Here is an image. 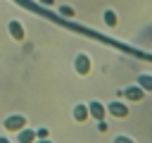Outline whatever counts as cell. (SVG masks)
<instances>
[{
  "label": "cell",
  "instance_id": "cell-1",
  "mask_svg": "<svg viewBox=\"0 0 152 143\" xmlns=\"http://www.w3.org/2000/svg\"><path fill=\"white\" fill-rule=\"evenodd\" d=\"M107 114H112L114 119H126V117L131 114V110H128L126 102H121V100H112V102H107Z\"/></svg>",
  "mask_w": 152,
  "mask_h": 143
},
{
  "label": "cell",
  "instance_id": "cell-2",
  "mask_svg": "<svg viewBox=\"0 0 152 143\" xmlns=\"http://www.w3.org/2000/svg\"><path fill=\"white\" fill-rule=\"evenodd\" d=\"M26 124H28V122H26L24 114H10V117H5V124H2V126H5V131H14V133H17V131H21Z\"/></svg>",
  "mask_w": 152,
  "mask_h": 143
},
{
  "label": "cell",
  "instance_id": "cell-3",
  "mask_svg": "<svg viewBox=\"0 0 152 143\" xmlns=\"http://www.w3.org/2000/svg\"><path fill=\"white\" fill-rule=\"evenodd\" d=\"M90 57L86 55V52H78L76 57H74V69H76V74H81V76H88L90 74Z\"/></svg>",
  "mask_w": 152,
  "mask_h": 143
},
{
  "label": "cell",
  "instance_id": "cell-4",
  "mask_svg": "<svg viewBox=\"0 0 152 143\" xmlns=\"http://www.w3.org/2000/svg\"><path fill=\"white\" fill-rule=\"evenodd\" d=\"M88 114H90V119H104V114H107V105L104 102H100V100H90L88 102Z\"/></svg>",
  "mask_w": 152,
  "mask_h": 143
},
{
  "label": "cell",
  "instance_id": "cell-5",
  "mask_svg": "<svg viewBox=\"0 0 152 143\" xmlns=\"http://www.w3.org/2000/svg\"><path fill=\"white\" fill-rule=\"evenodd\" d=\"M71 117H74L78 124L88 122V119H90V114H88V102H78V105H74V110H71Z\"/></svg>",
  "mask_w": 152,
  "mask_h": 143
},
{
  "label": "cell",
  "instance_id": "cell-6",
  "mask_svg": "<svg viewBox=\"0 0 152 143\" xmlns=\"http://www.w3.org/2000/svg\"><path fill=\"white\" fill-rule=\"evenodd\" d=\"M121 95H124V98H126L128 102H138V100H142L145 91H142V88H140V86L135 83V86H128V88H126V91H124Z\"/></svg>",
  "mask_w": 152,
  "mask_h": 143
},
{
  "label": "cell",
  "instance_id": "cell-7",
  "mask_svg": "<svg viewBox=\"0 0 152 143\" xmlns=\"http://www.w3.org/2000/svg\"><path fill=\"white\" fill-rule=\"evenodd\" d=\"M7 29H10V36H12L14 41H24V36H26V33H24V26H21L17 19H12V21L7 24Z\"/></svg>",
  "mask_w": 152,
  "mask_h": 143
},
{
  "label": "cell",
  "instance_id": "cell-8",
  "mask_svg": "<svg viewBox=\"0 0 152 143\" xmlns=\"http://www.w3.org/2000/svg\"><path fill=\"white\" fill-rule=\"evenodd\" d=\"M36 141V129L24 126L21 131H17V143H33Z\"/></svg>",
  "mask_w": 152,
  "mask_h": 143
},
{
  "label": "cell",
  "instance_id": "cell-9",
  "mask_svg": "<svg viewBox=\"0 0 152 143\" xmlns=\"http://www.w3.org/2000/svg\"><path fill=\"white\" fill-rule=\"evenodd\" d=\"M138 86H140L145 93H152V74H140V76H138Z\"/></svg>",
  "mask_w": 152,
  "mask_h": 143
},
{
  "label": "cell",
  "instance_id": "cell-10",
  "mask_svg": "<svg viewBox=\"0 0 152 143\" xmlns=\"http://www.w3.org/2000/svg\"><path fill=\"white\" fill-rule=\"evenodd\" d=\"M102 19H104V24H107L109 29H114V26L119 24V17H116V12H114V10H104Z\"/></svg>",
  "mask_w": 152,
  "mask_h": 143
},
{
  "label": "cell",
  "instance_id": "cell-11",
  "mask_svg": "<svg viewBox=\"0 0 152 143\" xmlns=\"http://www.w3.org/2000/svg\"><path fill=\"white\" fill-rule=\"evenodd\" d=\"M59 14H62V17H66V19H74V17H76V12H74V7H71V5H62V7H59Z\"/></svg>",
  "mask_w": 152,
  "mask_h": 143
},
{
  "label": "cell",
  "instance_id": "cell-12",
  "mask_svg": "<svg viewBox=\"0 0 152 143\" xmlns=\"http://www.w3.org/2000/svg\"><path fill=\"white\" fill-rule=\"evenodd\" d=\"M112 143H135L131 136H126V133H119V136H114V141Z\"/></svg>",
  "mask_w": 152,
  "mask_h": 143
},
{
  "label": "cell",
  "instance_id": "cell-13",
  "mask_svg": "<svg viewBox=\"0 0 152 143\" xmlns=\"http://www.w3.org/2000/svg\"><path fill=\"white\" fill-rule=\"evenodd\" d=\"M107 129H109V124H107L104 119H97V131H100V133H107Z\"/></svg>",
  "mask_w": 152,
  "mask_h": 143
},
{
  "label": "cell",
  "instance_id": "cell-14",
  "mask_svg": "<svg viewBox=\"0 0 152 143\" xmlns=\"http://www.w3.org/2000/svg\"><path fill=\"white\" fill-rule=\"evenodd\" d=\"M50 133H48V129L45 126H40V129H36V138H48Z\"/></svg>",
  "mask_w": 152,
  "mask_h": 143
},
{
  "label": "cell",
  "instance_id": "cell-15",
  "mask_svg": "<svg viewBox=\"0 0 152 143\" xmlns=\"http://www.w3.org/2000/svg\"><path fill=\"white\" fill-rule=\"evenodd\" d=\"M33 143H52V141H50V138H36Z\"/></svg>",
  "mask_w": 152,
  "mask_h": 143
},
{
  "label": "cell",
  "instance_id": "cell-16",
  "mask_svg": "<svg viewBox=\"0 0 152 143\" xmlns=\"http://www.w3.org/2000/svg\"><path fill=\"white\" fill-rule=\"evenodd\" d=\"M40 2H43V5H52L55 0H40Z\"/></svg>",
  "mask_w": 152,
  "mask_h": 143
},
{
  "label": "cell",
  "instance_id": "cell-17",
  "mask_svg": "<svg viewBox=\"0 0 152 143\" xmlns=\"http://www.w3.org/2000/svg\"><path fill=\"white\" fill-rule=\"evenodd\" d=\"M0 143H12V141H10V138H5V136H2V138H0Z\"/></svg>",
  "mask_w": 152,
  "mask_h": 143
}]
</instances>
